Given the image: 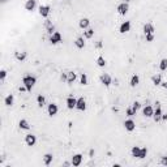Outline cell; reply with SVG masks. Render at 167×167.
<instances>
[{
	"instance_id": "1",
	"label": "cell",
	"mask_w": 167,
	"mask_h": 167,
	"mask_svg": "<svg viewBox=\"0 0 167 167\" xmlns=\"http://www.w3.org/2000/svg\"><path fill=\"white\" fill-rule=\"evenodd\" d=\"M35 82H37V78H35L34 76H30V74H28V76H25V77L22 78V84H24L25 87L28 89V91H31V89H33V86L35 85Z\"/></svg>"
},
{
	"instance_id": "2",
	"label": "cell",
	"mask_w": 167,
	"mask_h": 167,
	"mask_svg": "<svg viewBox=\"0 0 167 167\" xmlns=\"http://www.w3.org/2000/svg\"><path fill=\"white\" fill-rule=\"evenodd\" d=\"M128 9H129V5H128L127 1H124V3H120V4L118 5V8H116L118 13H119V15H121V16H125V15H127Z\"/></svg>"
},
{
	"instance_id": "3",
	"label": "cell",
	"mask_w": 167,
	"mask_h": 167,
	"mask_svg": "<svg viewBox=\"0 0 167 167\" xmlns=\"http://www.w3.org/2000/svg\"><path fill=\"white\" fill-rule=\"evenodd\" d=\"M62 34H60L59 31H55V33H52L51 34V37H50V42L52 44H58V43H60L62 42Z\"/></svg>"
},
{
	"instance_id": "4",
	"label": "cell",
	"mask_w": 167,
	"mask_h": 167,
	"mask_svg": "<svg viewBox=\"0 0 167 167\" xmlns=\"http://www.w3.org/2000/svg\"><path fill=\"white\" fill-rule=\"evenodd\" d=\"M155 105H157V108H155V111H154V115H153V118H154V120L157 121H161L162 120V108H161V105H159V103H155Z\"/></svg>"
},
{
	"instance_id": "5",
	"label": "cell",
	"mask_w": 167,
	"mask_h": 167,
	"mask_svg": "<svg viewBox=\"0 0 167 167\" xmlns=\"http://www.w3.org/2000/svg\"><path fill=\"white\" fill-rule=\"evenodd\" d=\"M25 142H26V145L28 146H34L35 142H37V137H35L34 135L29 133V135L25 136Z\"/></svg>"
},
{
	"instance_id": "6",
	"label": "cell",
	"mask_w": 167,
	"mask_h": 167,
	"mask_svg": "<svg viewBox=\"0 0 167 167\" xmlns=\"http://www.w3.org/2000/svg\"><path fill=\"white\" fill-rule=\"evenodd\" d=\"M99 80H101V82H102L105 86H110V85L112 84L111 76H110V74H107V73H103L102 76H101V78H99Z\"/></svg>"
},
{
	"instance_id": "7",
	"label": "cell",
	"mask_w": 167,
	"mask_h": 167,
	"mask_svg": "<svg viewBox=\"0 0 167 167\" xmlns=\"http://www.w3.org/2000/svg\"><path fill=\"white\" fill-rule=\"evenodd\" d=\"M124 127H125V129H127L128 132H132V131H135V128H136V123L129 118L124 121Z\"/></svg>"
},
{
	"instance_id": "8",
	"label": "cell",
	"mask_w": 167,
	"mask_h": 167,
	"mask_svg": "<svg viewBox=\"0 0 167 167\" xmlns=\"http://www.w3.org/2000/svg\"><path fill=\"white\" fill-rule=\"evenodd\" d=\"M76 105H77V99L74 98L73 95H69L67 98V107L69 110H73V108H76Z\"/></svg>"
},
{
	"instance_id": "9",
	"label": "cell",
	"mask_w": 167,
	"mask_h": 167,
	"mask_svg": "<svg viewBox=\"0 0 167 167\" xmlns=\"http://www.w3.org/2000/svg\"><path fill=\"white\" fill-rule=\"evenodd\" d=\"M47 111H48V115L50 116H55L59 111V108H58V105L56 103H50L48 107H47Z\"/></svg>"
},
{
	"instance_id": "10",
	"label": "cell",
	"mask_w": 167,
	"mask_h": 167,
	"mask_svg": "<svg viewBox=\"0 0 167 167\" xmlns=\"http://www.w3.org/2000/svg\"><path fill=\"white\" fill-rule=\"evenodd\" d=\"M50 11H51V8H50L48 5H40L39 7V15L42 16V17H44V19L48 17Z\"/></svg>"
},
{
	"instance_id": "11",
	"label": "cell",
	"mask_w": 167,
	"mask_h": 167,
	"mask_svg": "<svg viewBox=\"0 0 167 167\" xmlns=\"http://www.w3.org/2000/svg\"><path fill=\"white\" fill-rule=\"evenodd\" d=\"M142 114L144 116H146V118H153V115H154V110H153L152 106H145V107L142 108Z\"/></svg>"
},
{
	"instance_id": "12",
	"label": "cell",
	"mask_w": 167,
	"mask_h": 167,
	"mask_svg": "<svg viewBox=\"0 0 167 167\" xmlns=\"http://www.w3.org/2000/svg\"><path fill=\"white\" fill-rule=\"evenodd\" d=\"M71 163L73 164L74 167L80 166V164L82 163V155H81V154H74L73 157H72V161H71Z\"/></svg>"
},
{
	"instance_id": "13",
	"label": "cell",
	"mask_w": 167,
	"mask_h": 167,
	"mask_svg": "<svg viewBox=\"0 0 167 167\" xmlns=\"http://www.w3.org/2000/svg\"><path fill=\"white\" fill-rule=\"evenodd\" d=\"M131 30V22L129 21H124L123 24L120 25V28H119V31H120L121 34H125L128 31Z\"/></svg>"
},
{
	"instance_id": "14",
	"label": "cell",
	"mask_w": 167,
	"mask_h": 167,
	"mask_svg": "<svg viewBox=\"0 0 167 167\" xmlns=\"http://www.w3.org/2000/svg\"><path fill=\"white\" fill-rule=\"evenodd\" d=\"M35 7H37V0H28V1L25 3V9L29 11V12L34 11Z\"/></svg>"
},
{
	"instance_id": "15",
	"label": "cell",
	"mask_w": 167,
	"mask_h": 167,
	"mask_svg": "<svg viewBox=\"0 0 167 167\" xmlns=\"http://www.w3.org/2000/svg\"><path fill=\"white\" fill-rule=\"evenodd\" d=\"M76 108L80 110V111H84L85 108H86V102H85V99L81 97V98L77 99V105H76Z\"/></svg>"
},
{
	"instance_id": "16",
	"label": "cell",
	"mask_w": 167,
	"mask_h": 167,
	"mask_svg": "<svg viewBox=\"0 0 167 167\" xmlns=\"http://www.w3.org/2000/svg\"><path fill=\"white\" fill-rule=\"evenodd\" d=\"M154 31H155V29H154V26H153V24H145L144 25V33L145 34H154Z\"/></svg>"
},
{
	"instance_id": "17",
	"label": "cell",
	"mask_w": 167,
	"mask_h": 167,
	"mask_svg": "<svg viewBox=\"0 0 167 167\" xmlns=\"http://www.w3.org/2000/svg\"><path fill=\"white\" fill-rule=\"evenodd\" d=\"M19 125L21 129H25V131L30 129V124L28 123V120H25V119H21V120L19 121Z\"/></svg>"
},
{
	"instance_id": "18",
	"label": "cell",
	"mask_w": 167,
	"mask_h": 167,
	"mask_svg": "<svg viewBox=\"0 0 167 167\" xmlns=\"http://www.w3.org/2000/svg\"><path fill=\"white\" fill-rule=\"evenodd\" d=\"M13 102H15V97L12 95V94H9V95H7L5 97V99H4V105L5 106H12L13 105Z\"/></svg>"
},
{
	"instance_id": "19",
	"label": "cell",
	"mask_w": 167,
	"mask_h": 167,
	"mask_svg": "<svg viewBox=\"0 0 167 167\" xmlns=\"http://www.w3.org/2000/svg\"><path fill=\"white\" fill-rule=\"evenodd\" d=\"M129 84H131V86H132V87L137 86V85L140 84V77L137 76V74H133L132 78H131V81H129Z\"/></svg>"
},
{
	"instance_id": "20",
	"label": "cell",
	"mask_w": 167,
	"mask_h": 167,
	"mask_svg": "<svg viewBox=\"0 0 167 167\" xmlns=\"http://www.w3.org/2000/svg\"><path fill=\"white\" fill-rule=\"evenodd\" d=\"M76 78H77V76H76V73L74 72H68V78H67V84H73L74 81H76Z\"/></svg>"
},
{
	"instance_id": "21",
	"label": "cell",
	"mask_w": 167,
	"mask_h": 167,
	"mask_svg": "<svg viewBox=\"0 0 167 167\" xmlns=\"http://www.w3.org/2000/svg\"><path fill=\"white\" fill-rule=\"evenodd\" d=\"M152 81H153V84H154L155 86H158V85H162V77H161V74H155V76H153Z\"/></svg>"
},
{
	"instance_id": "22",
	"label": "cell",
	"mask_w": 167,
	"mask_h": 167,
	"mask_svg": "<svg viewBox=\"0 0 167 167\" xmlns=\"http://www.w3.org/2000/svg\"><path fill=\"white\" fill-rule=\"evenodd\" d=\"M80 28L81 29H87L89 28V25H90V21H89V19H82V20H80Z\"/></svg>"
},
{
	"instance_id": "23",
	"label": "cell",
	"mask_w": 167,
	"mask_h": 167,
	"mask_svg": "<svg viewBox=\"0 0 167 167\" xmlns=\"http://www.w3.org/2000/svg\"><path fill=\"white\" fill-rule=\"evenodd\" d=\"M74 44H76V47L77 48H84L85 47V40H84V38H77V39L74 40Z\"/></svg>"
},
{
	"instance_id": "24",
	"label": "cell",
	"mask_w": 167,
	"mask_h": 167,
	"mask_svg": "<svg viewBox=\"0 0 167 167\" xmlns=\"http://www.w3.org/2000/svg\"><path fill=\"white\" fill-rule=\"evenodd\" d=\"M140 153H141V148H140V146H133L132 148V157L140 158Z\"/></svg>"
},
{
	"instance_id": "25",
	"label": "cell",
	"mask_w": 167,
	"mask_h": 167,
	"mask_svg": "<svg viewBox=\"0 0 167 167\" xmlns=\"http://www.w3.org/2000/svg\"><path fill=\"white\" fill-rule=\"evenodd\" d=\"M93 35H94V29H89V28H87L86 30L84 31V37L86 38V39H90Z\"/></svg>"
},
{
	"instance_id": "26",
	"label": "cell",
	"mask_w": 167,
	"mask_h": 167,
	"mask_svg": "<svg viewBox=\"0 0 167 167\" xmlns=\"http://www.w3.org/2000/svg\"><path fill=\"white\" fill-rule=\"evenodd\" d=\"M52 154H44L43 157V163L46 164V166H48V164H51V162H52Z\"/></svg>"
},
{
	"instance_id": "27",
	"label": "cell",
	"mask_w": 167,
	"mask_h": 167,
	"mask_svg": "<svg viewBox=\"0 0 167 167\" xmlns=\"http://www.w3.org/2000/svg\"><path fill=\"white\" fill-rule=\"evenodd\" d=\"M37 103L39 107H43V106L46 105V99H44V97L42 95V94H39V95L37 97Z\"/></svg>"
},
{
	"instance_id": "28",
	"label": "cell",
	"mask_w": 167,
	"mask_h": 167,
	"mask_svg": "<svg viewBox=\"0 0 167 167\" xmlns=\"http://www.w3.org/2000/svg\"><path fill=\"white\" fill-rule=\"evenodd\" d=\"M16 59L19 60V62H24L25 59H26V52H16Z\"/></svg>"
},
{
	"instance_id": "29",
	"label": "cell",
	"mask_w": 167,
	"mask_h": 167,
	"mask_svg": "<svg viewBox=\"0 0 167 167\" xmlns=\"http://www.w3.org/2000/svg\"><path fill=\"white\" fill-rule=\"evenodd\" d=\"M136 110H135V108L133 107H128L127 108V111H125V114H127V116L128 118H132V116H135V115H136Z\"/></svg>"
},
{
	"instance_id": "30",
	"label": "cell",
	"mask_w": 167,
	"mask_h": 167,
	"mask_svg": "<svg viewBox=\"0 0 167 167\" xmlns=\"http://www.w3.org/2000/svg\"><path fill=\"white\" fill-rule=\"evenodd\" d=\"M159 69L161 71H166L167 69V59H162L159 63Z\"/></svg>"
},
{
	"instance_id": "31",
	"label": "cell",
	"mask_w": 167,
	"mask_h": 167,
	"mask_svg": "<svg viewBox=\"0 0 167 167\" xmlns=\"http://www.w3.org/2000/svg\"><path fill=\"white\" fill-rule=\"evenodd\" d=\"M97 64H98V67H105L106 65V60L103 56H99L98 59H97Z\"/></svg>"
},
{
	"instance_id": "32",
	"label": "cell",
	"mask_w": 167,
	"mask_h": 167,
	"mask_svg": "<svg viewBox=\"0 0 167 167\" xmlns=\"http://www.w3.org/2000/svg\"><path fill=\"white\" fill-rule=\"evenodd\" d=\"M80 82L82 84V85H87V76H86V73H82V74H81Z\"/></svg>"
},
{
	"instance_id": "33",
	"label": "cell",
	"mask_w": 167,
	"mask_h": 167,
	"mask_svg": "<svg viewBox=\"0 0 167 167\" xmlns=\"http://www.w3.org/2000/svg\"><path fill=\"white\" fill-rule=\"evenodd\" d=\"M146 155H148V149H146V148H141V153H140V159H144Z\"/></svg>"
},
{
	"instance_id": "34",
	"label": "cell",
	"mask_w": 167,
	"mask_h": 167,
	"mask_svg": "<svg viewBox=\"0 0 167 167\" xmlns=\"http://www.w3.org/2000/svg\"><path fill=\"white\" fill-rule=\"evenodd\" d=\"M5 77H7V71L5 69H1V71H0V80L4 81L5 80Z\"/></svg>"
},
{
	"instance_id": "35",
	"label": "cell",
	"mask_w": 167,
	"mask_h": 167,
	"mask_svg": "<svg viewBox=\"0 0 167 167\" xmlns=\"http://www.w3.org/2000/svg\"><path fill=\"white\" fill-rule=\"evenodd\" d=\"M145 37H146V42H153L154 40V34H145Z\"/></svg>"
},
{
	"instance_id": "36",
	"label": "cell",
	"mask_w": 167,
	"mask_h": 167,
	"mask_svg": "<svg viewBox=\"0 0 167 167\" xmlns=\"http://www.w3.org/2000/svg\"><path fill=\"white\" fill-rule=\"evenodd\" d=\"M132 107H133V108H135V110L137 111V110H139V108L141 107V103H140V102H135V103L132 105Z\"/></svg>"
},
{
	"instance_id": "37",
	"label": "cell",
	"mask_w": 167,
	"mask_h": 167,
	"mask_svg": "<svg viewBox=\"0 0 167 167\" xmlns=\"http://www.w3.org/2000/svg\"><path fill=\"white\" fill-rule=\"evenodd\" d=\"M60 78H62V81L67 82V78H68V72H67V73H63L62 76H60Z\"/></svg>"
},
{
	"instance_id": "38",
	"label": "cell",
	"mask_w": 167,
	"mask_h": 167,
	"mask_svg": "<svg viewBox=\"0 0 167 167\" xmlns=\"http://www.w3.org/2000/svg\"><path fill=\"white\" fill-rule=\"evenodd\" d=\"M161 163L164 164V166H167V157H162L161 158Z\"/></svg>"
},
{
	"instance_id": "39",
	"label": "cell",
	"mask_w": 167,
	"mask_h": 167,
	"mask_svg": "<svg viewBox=\"0 0 167 167\" xmlns=\"http://www.w3.org/2000/svg\"><path fill=\"white\" fill-rule=\"evenodd\" d=\"M20 91H21V93H22V91H28V89H26V87H25V85H24V86H20Z\"/></svg>"
},
{
	"instance_id": "40",
	"label": "cell",
	"mask_w": 167,
	"mask_h": 167,
	"mask_svg": "<svg viewBox=\"0 0 167 167\" xmlns=\"http://www.w3.org/2000/svg\"><path fill=\"white\" fill-rule=\"evenodd\" d=\"M162 86H163V87H164V89H166V90H167V81H166V82H162Z\"/></svg>"
},
{
	"instance_id": "41",
	"label": "cell",
	"mask_w": 167,
	"mask_h": 167,
	"mask_svg": "<svg viewBox=\"0 0 167 167\" xmlns=\"http://www.w3.org/2000/svg\"><path fill=\"white\" fill-rule=\"evenodd\" d=\"M162 120H167V114L166 115H162Z\"/></svg>"
},
{
	"instance_id": "42",
	"label": "cell",
	"mask_w": 167,
	"mask_h": 167,
	"mask_svg": "<svg viewBox=\"0 0 167 167\" xmlns=\"http://www.w3.org/2000/svg\"><path fill=\"white\" fill-rule=\"evenodd\" d=\"M125 1H127V3H128V1H129V0H125Z\"/></svg>"
}]
</instances>
